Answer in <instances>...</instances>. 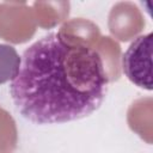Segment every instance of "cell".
<instances>
[{"label": "cell", "instance_id": "cell-1", "mask_svg": "<svg viewBox=\"0 0 153 153\" xmlns=\"http://www.w3.org/2000/svg\"><path fill=\"white\" fill-rule=\"evenodd\" d=\"M108 85L103 60L93 48L51 32L25 49L10 93L25 118L51 124L94 112L105 99Z\"/></svg>", "mask_w": 153, "mask_h": 153}, {"label": "cell", "instance_id": "cell-2", "mask_svg": "<svg viewBox=\"0 0 153 153\" xmlns=\"http://www.w3.org/2000/svg\"><path fill=\"white\" fill-rule=\"evenodd\" d=\"M152 45L153 33L139 36L122 56L126 76L136 86L152 90Z\"/></svg>", "mask_w": 153, "mask_h": 153}, {"label": "cell", "instance_id": "cell-3", "mask_svg": "<svg viewBox=\"0 0 153 153\" xmlns=\"http://www.w3.org/2000/svg\"><path fill=\"white\" fill-rule=\"evenodd\" d=\"M22 57L12 45L0 44V85L12 81L20 67Z\"/></svg>", "mask_w": 153, "mask_h": 153}]
</instances>
